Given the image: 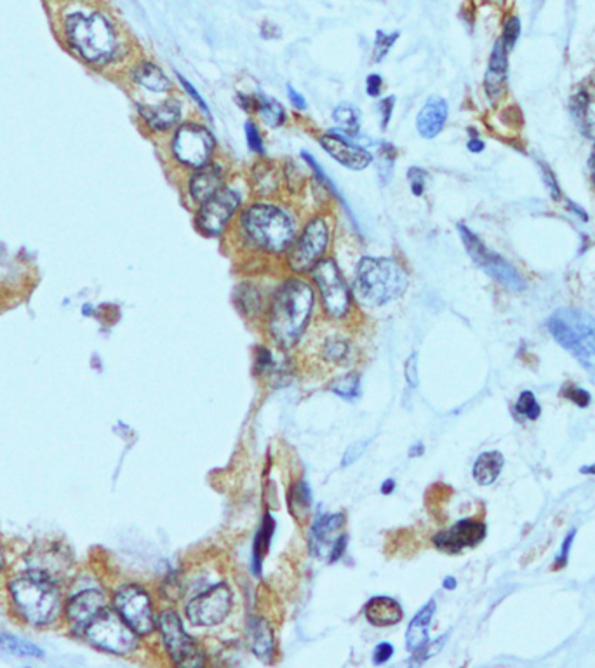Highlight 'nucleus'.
Wrapping results in <instances>:
<instances>
[{"label": "nucleus", "instance_id": "f257e3e1", "mask_svg": "<svg viewBox=\"0 0 595 668\" xmlns=\"http://www.w3.org/2000/svg\"><path fill=\"white\" fill-rule=\"evenodd\" d=\"M299 227L296 211L276 199H255L244 204L228 237L253 256L284 258Z\"/></svg>", "mask_w": 595, "mask_h": 668}, {"label": "nucleus", "instance_id": "f03ea898", "mask_svg": "<svg viewBox=\"0 0 595 668\" xmlns=\"http://www.w3.org/2000/svg\"><path fill=\"white\" fill-rule=\"evenodd\" d=\"M315 308V289L303 275L291 273L273 289L265 312L266 333L280 348H293Z\"/></svg>", "mask_w": 595, "mask_h": 668}, {"label": "nucleus", "instance_id": "7ed1b4c3", "mask_svg": "<svg viewBox=\"0 0 595 668\" xmlns=\"http://www.w3.org/2000/svg\"><path fill=\"white\" fill-rule=\"evenodd\" d=\"M409 287V273L396 258L364 256L354 273V300L364 308H382L399 300Z\"/></svg>", "mask_w": 595, "mask_h": 668}, {"label": "nucleus", "instance_id": "20e7f679", "mask_svg": "<svg viewBox=\"0 0 595 668\" xmlns=\"http://www.w3.org/2000/svg\"><path fill=\"white\" fill-rule=\"evenodd\" d=\"M65 33L77 54L93 65H108L121 52L115 28L100 13H73L65 21Z\"/></svg>", "mask_w": 595, "mask_h": 668}, {"label": "nucleus", "instance_id": "39448f33", "mask_svg": "<svg viewBox=\"0 0 595 668\" xmlns=\"http://www.w3.org/2000/svg\"><path fill=\"white\" fill-rule=\"evenodd\" d=\"M334 237V223L329 209L310 214L299 227L293 244L284 255V265L291 273L306 275L313 266L326 258Z\"/></svg>", "mask_w": 595, "mask_h": 668}, {"label": "nucleus", "instance_id": "423d86ee", "mask_svg": "<svg viewBox=\"0 0 595 668\" xmlns=\"http://www.w3.org/2000/svg\"><path fill=\"white\" fill-rule=\"evenodd\" d=\"M10 593L17 613L31 625L51 623L59 609V592L54 579L37 571H28L10 582Z\"/></svg>", "mask_w": 595, "mask_h": 668}, {"label": "nucleus", "instance_id": "0eeeda50", "mask_svg": "<svg viewBox=\"0 0 595 668\" xmlns=\"http://www.w3.org/2000/svg\"><path fill=\"white\" fill-rule=\"evenodd\" d=\"M547 328L552 337L578 358L582 365L592 369L595 364V319L578 308H559L548 319Z\"/></svg>", "mask_w": 595, "mask_h": 668}, {"label": "nucleus", "instance_id": "6e6552de", "mask_svg": "<svg viewBox=\"0 0 595 668\" xmlns=\"http://www.w3.org/2000/svg\"><path fill=\"white\" fill-rule=\"evenodd\" d=\"M216 153V138L209 126L199 121H183L169 136V155L172 162L185 171L199 169Z\"/></svg>", "mask_w": 595, "mask_h": 668}, {"label": "nucleus", "instance_id": "1a4fd4ad", "mask_svg": "<svg viewBox=\"0 0 595 668\" xmlns=\"http://www.w3.org/2000/svg\"><path fill=\"white\" fill-rule=\"evenodd\" d=\"M246 200L239 186L227 183L220 192L200 204L193 216L197 231L207 238L225 237L237 220Z\"/></svg>", "mask_w": 595, "mask_h": 668}, {"label": "nucleus", "instance_id": "9d476101", "mask_svg": "<svg viewBox=\"0 0 595 668\" xmlns=\"http://www.w3.org/2000/svg\"><path fill=\"white\" fill-rule=\"evenodd\" d=\"M312 282L319 291L324 314L333 321H343L354 307V294L341 273L336 259L326 256L310 272Z\"/></svg>", "mask_w": 595, "mask_h": 668}, {"label": "nucleus", "instance_id": "9b49d317", "mask_svg": "<svg viewBox=\"0 0 595 668\" xmlns=\"http://www.w3.org/2000/svg\"><path fill=\"white\" fill-rule=\"evenodd\" d=\"M458 234H460L461 242H463L472 261H474L482 272H485L491 279H495L496 282H499L502 286H505L506 289L513 291V293H520V291L526 289V282H524V279L520 277V273L517 272L506 259H503L502 256L492 252L467 225L458 223Z\"/></svg>", "mask_w": 595, "mask_h": 668}, {"label": "nucleus", "instance_id": "f8f14e48", "mask_svg": "<svg viewBox=\"0 0 595 668\" xmlns=\"http://www.w3.org/2000/svg\"><path fill=\"white\" fill-rule=\"evenodd\" d=\"M91 644L114 655H129L138 646L136 632L119 613L103 609L86 628Z\"/></svg>", "mask_w": 595, "mask_h": 668}, {"label": "nucleus", "instance_id": "ddd939ff", "mask_svg": "<svg viewBox=\"0 0 595 668\" xmlns=\"http://www.w3.org/2000/svg\"><path fill=\"white\" fill-rule=\"evenodd\" d=\"M157 625L172 663H176L178 667L190 668L204 665L202 651L197 648V644L192 641V637L186 634L181 620H179V616L174 611H164V613L158 616Z\"/></svg>", "mask_w": 595, "mask_h": 668}, {"label": "nucleus", "instance_id": "4468645a", "mask_svg": "<svg viewBox=\"0 0 595 668\" xmlns=\"http://www.w3.org/2000/svg\"><path fill=\"white\" fill-rule=\"evenodd\" d=\"M232 607V592L225 583L214 585L186 604V616L195 627H214L225 621Z\"/></svg>", "mask_w": 595, "mask_h": 668}, {"label": "nucleus", "instance_id": "2eb2a0df", "mask_svg": "<svg viewBox=\"0 0 595 668\" xmlns=\"http://www.w3.org/2000/svg\"><path fill=\"white\" fill-rule=\"evenodd\" d=\"M114 602L119 614L128 621L136 634L146 635L155 628L150 597L140 585H122L115 592Z\"/></svg>", "mask_w": 595, "mask_h": 668}, {"label": "nucleus", "instance_id": "dca6fc26", "mask_svg": "<svg viewBox=\"0 0 595 668\" xmlns=\"http://www.w3.org/2000/svg\"><path fill=\"white\" fill-rule=\"evenodd\" d=\"M345 517L341 513L319 515L310 531V552L319 559L338 561L347 547V534H341Z\"/></svg>", "mask_w": 595, "mask_h": 668}, {"label": "nucleus", "instance_id": "f3484780", "mask_svg": "<svg viewBox=\"0 0 595 668\" xmlns=\"http://www.w3.org/2000/svg\"><path fill=\"white\" fill-rule=\"evenodd\" d=\"M319 145L324 152L350 171H364L375 162V155L366 146L338 129H329L319 136Z\"/></svg>", "mask_w": 595, "mask_h": 668}, {"label": "nucleus", "instance_id": "a211bd4d", "mask_svg": "<svg viewBox=\"0 0 595 668\" xmlns=\"http://www.w3.org/2000/svg\"><path fill=\"white\" fill-rule=\"evenodd\" d=\"M227 174V166L218 160H211L206 166L190 171L185 185L186 197L190 199V202L199 207L200 204L211 199L228 183Z\"/></svg>", "mask_w": 595, "mask_h": 668}, {"label": "nucleus", "instance_id": "6ab92c4d", "mask_svg": "<svg viewBox=\"0 0 595 668\" xmlns=\"http://www.w3.org/2000/svg\"><path fill=\"white\" fill-rule=\"evenodd\" d=\"M138 114L143 119L146 128L155 135H167L172 132L185 119H183V101L178 96H167L160 101L150 105H138Z\"/></svg>", "mask_w": 595, "mask_h": 668}, {"label": "nucleus", "instance_id": "aec40b11", "mask_svg": "<svg viewBox=\"0 0 595 668\" xmlns=\"http://www.w3.org/2000/svg\"><path fill=\"white\" fill-rule=\"evenodd\" d=\"M488 534L485 524L474 519H463L449 529L434 536V545L446 554H460L465 548L477 547Z\"/></svg>", "mask_w": 595, "mask_h": 668}, {"label": "nucleus", "instance_id": "412c9836", "mask_svg": "<svg viewBox=\"0 0 595 668\" xmlns=\"http://www.w3.org/2000/svg\"><path fill=\"white\" fill-rule=\"evenodd\" d=\"M248 185L249 192L255 199H277L284 192L283 166H279L276 160L259 157L249 169Z\"/></svg>", "mask_w": 595, "mask_h": 668}, {"label": "nucleus", "instance_id": "4be33fe9", "mask_svg": "<svg viewBox=\"0 0 595 668\" xmlns=\"http://www.w3.org/2000/svg\"><path fill=\"white\" fill-rule=\"evenodd\" d=\"M131 84L138 89L136 101L146 100L149 96H171L174 91V84L165 75L164 70L146 59H142L133 66Z\"/></svg>", "mask_w": 595, "mask_h": 668}, {"label": "nucleus", "instance_id": "5701e85b", "mask_svg": "<svg viewBox=\"0 0 595 668\" xmlns=\"http://www.w3.org/2000/svg\"><path fill=\"white\" fill-rule=\"evenodd\" d=\"M569 110L580 131L595 139V72L587 77L569 100Z\"/></svg>", "mask_w": 595, "mask_h": 668}, {"label": "nucleus", "instance_id": "b1692460", "mask_svg": "<svg viewBox=\"0 0 595 668\" xmlns=\"http://www.w3.org/2000/svg\"><path fill=\"white\" fill-rule=\"evenodd\" d=\"M105 609V595L98 590H86L72 597L66 606V620L75 634H86L91 621Z\"/></svg>", "mask_w": 595, "mask_h": 668}, {"label": "nucleus", "instance_id": "393cba45", "mask_svg": "<svg viewBox=\"0 0 595 668\" xmlns=\"http://www.w3.org/2000/svg\"><path fill=\"white\" fill-rule=\"evenodd\" d=\"M509 51L510 49L503 44L502 38L492 47L489 66L484 77V89L491 101H496L505 93L506 75H509Z\"/></svg>", "mask_w": 595, "mask_h": 668}, {"label": "nucleus", "instance_id": "a878e982", "mask_svg": "<svg viewBox=\"0 0 595 668\" xmlns=\"http://www.w3.org/2000/svg\"><path fill=\"white\" fill-rule=\"evenodd\" d=\"M449 115L447 101L441 96H430L416 115V131L421 138L434 139L444 129Z\"/></svg>", "mask_w": 595, "mask_h": 668}, {"label": "nucleus", "instance_id": "bb28decb", "mask_svg": "<svg viewBox=\"0 0 595 668\" xmlns=\"http://www.w3.org/2000/svg\"><path fill=\"white\" fill-rule=\"evenodd\" d=\"M364 614L372 627H392L402 620V607L392 597H372L364 607Z\"/></svg>", "mask_w": 595, "mask_h": 668}, {"label": "nucleus", "instance_id": "cd10ccee", "mask_svg": "<svg viewBox=\"0 0 595 668\" xmlns=\"http://www.w3.org/2000/svg\"><path fill=\"white\" fill-rule=\"evenodd\" d=\"M235 305L239 307L242 315L248 319H259L265 315L269 303L265 301L262 289L258 284L251 282V280H244L235 289Z\"/></svg>", "mask_w": 595, "mask_h": 668}, {"label": "nucleus", "instance_id": "c85d7f7f", "mask_svg": "<svg viewBox=\"0 0 595 668\" xmlns=\"http://www.w3.org/2000/svg\"><path fill=\"white\" fill-rule=\"evenodd\" d=\"M435 606L434 600H428L423 607L416 613V616L411 620L409 627L406 630V648L409 649L411 653H416L418 649L423 648L425 644L428 642V627H430V621L434 618Z\"/></svg>", "mask_w": 595, "mask_h": 668}, {"label": "nucleus", "instance_id": "c756f323", "mask_svg": "<svg viewBox=\"0 0 595 668\" xmlns=\"http://www.w3.org/2000/svg\"><path fill=\"white\" fill-rule=\"evenodd\" d=\"M248 641L253 653L263 662H269L276 651V642L270 625L263 618L253 616L248 623Z\"/></svg>", "mask_w": 595, "mask_h": 668}, {"label": "nucleus", "instance_id": "7c9ffc66", "mask_svg": "<svg viewBox=\"0 0 595 668\" xmlns=\"http://www.w3.org/2000/svg\"><path fill=\"white\" fill-rule=\"evenodd\" d=\"M354 351L355 348L354 344L350 343V340L340 333L327 334V336L324 337L322 344H320V354H322L324 360L336 365L352 364V360H354Z\"/></svg>", "mask_w": 595, "mask_h": 668}, {"label": "nucleus", "instance_id": "2f4dec72", "mask_svg": "<svg viewBox=\"0 0 595 668\" xmlns=\"http://www.w3.org/2000/svg\"><path fill=\"white\" fill-rule=\"evenodd\" d=\"M503 465H505V458L499 451H488L479 455L475 460L474 469H472V476L479 486H491L496 483V479L502 473Z\"/></svg>", "mask_w": 595, "mask_h": 668}, {"label": "nucleus", "instance_id": "473e14b6", "mask_svg": "<svg viewBox=\"0 0 595 668\" xmlns=\"http://www.w3.org/2000/svg\"><path fill=\"white\" fill-rule=\"evenodd\" d=\"M255 115H258L259 121L270 129H279L287 122V110L284 108V105L276 98L266 96L263 93H256Z\"/></svg>", "mask_w": 595, "mask_h": 668}, {"label": "nucleus", "instance_id": "72a5a7b5", "mask_svg": "<svg viewBox=\"0 0 595 668\" xmlns=\"http://www.w3.org/2000/svg\"><path fill=\"white\" fill-rule=\"evenodd\" d=\"M333 122L336 124L338 131L350 138H357L362 126V114L359 107L352 103H340L333 108Z\"/></svg>", "mask_w": 595, "mask_h": 668}, {"label": "nucleus", "instance_id": "f704fd0d", "mask_svg": "<svg viewBox=\"0 0 595 668\" xmlns=\"http://www.w3.org/2000/svg\"><path fill=\"white\" fill-rule=\"evenodd\" d=\"M283 174H284V190L289 195L299 197L306 185H310V178L306 174V167L301 166L298 160L286 159L283 162Z\"/></svg>", "mask_w": 595, "mask_h": 668}, {"label": "nucleus", "instance_id": "c9c22d12", "mask_svg": "<svg viewBox=\"0 0 595 668\" xmlns=\"http://www.w3.org/2000/svg\"><path fill=\"white\" fill-rule=\"evenodd\" d=\"M299 155H301V160H303V162L306 164V167H308L310 174H312L313 178H317V179H319L320 183H324V185H326V186H329V188L333 190V193H334V199H336V202H340V206L343 207V209H345V213H347L348 216H350L352 220L355 221L354 214H352V211H350V207H348V204L345 202V199H343V195H341V192H340V190H338V186L334 185V181H333V179L329 178V174H327V172L324 171L322 166H320V164L317 162V159H315V157H313L312 153H308V152H306V150H301V153H299Z\"/></svg>", "mask_w": 595, "mask_h": 668}, {"label": "nucleus", "instance_id": "e433bc0d", "mask_svg": "<svg viewBox=\"0 0 595 668\" xmlns=\"http://www.w3.org/2000/svg\"><path fill=\"white\" fill-rule=\"evenodd\" d=\"M376 149H378V159H376V172H378V179L379 185H389V181L392 179L393 174V166H396L397 160V149L389 142H378L376 143Z\"/></svg>", "mask_w": 595, "mask_h": 668}, {"label": "nucleus", "instance_id": "4c0bfd02", "mask_svg": "<svg viewBox=\"0 0 595 668\" xmlns=\"http://www.w3.org/2000/svg\"><path fill=\"white\" fill-rule=\"evenodd\" d=\"M272 534H273V519L270 515H266L265 520H263L262 527H259L258 534H256L255 548H253V569H255L256 575H259V571H262L263 559H265L266 552H269L270 548Z\"/></svg>", "mask_w": 595, "mask_h": 668}, {"label": "nucleus", "instance_id": "58836bf2", "mask_svg": "<svg viewBox=\"0 0 595 668\" xmlns=\"http://www.w3.org/2000/svg\"><path fill=\"white\" fill-rule=\"evenodd\" d=\"M310 508H312V496L306 483H298L289 493V510L294 519L305 520L308 519Z\"/></svg>", "mask_w": 595, "mask_h": 668}, {"label": "nucleus", "instance_id": "ea45409f", "mask_svg": "<svg viewBox=\"0 0 595 668\" xmlns=\"http://www.w3.org/2000/svg\"><path fill=\"white\" fill-rule=\"evenodd\" d=\"M513 414L517 420H538L541 414V406L538 402L536 395L531 390H524L519 395L517 402L513 404Z\"/></svg>", "mask_w": 595, "mask_h": 668}, {"label": "nucleus", "instance_id": "a19ab883", "mask_svg": "<svg viewBox=\"0 0 595 668\" xmlns=\"http://www.w3.org/2000/svg\"><path fill=\"white\" fill-rule=\"evenodd\" d=\"M329 390L345 400H354L361 395V378L357 374H347L334 379Z\"/></svg>", "mask_w": 595, "mask_h": 668}, {"label": "nucleus", "instance_id": "79ce46f5", "mask_svg": "<svg viewBox=\"0 0 595 668\" xmlns=\"http://www.w3.org/2000/svg\"><path fill=\"white\" fill-rule=\"evenodd\" d=\"M0 648L20 656H33V658L42 656L40 648L33 646L31 642L21 641V639L14 637V635H9V634H0Z\"/></svg>", "mask_w": 595, "mask_h": 668}, {"label": "nucleus", "instance_id": "37998d69", "mask_svg": "<svg viewBox=\"0 0 595 668\" xmlns=\"http://www.w3.org/2000/svg\"><path fill=\"white\" fill-rule=\"evenodd\" d=\"M244 135H246L248 149L251 150L256 157H266L265 139H263L262 129H259V126L256 124V121H253V119H248V121H246Z\"/></svg>", "mask_w": 595, "mask_h": 668}, {"label": "nucleus", "instance_id": "c03bdc74", "mask_svg": "<svg viewBox=\"0 0 595 668\" xmlns=\"http://www.w3.org/2000/svg\"><path fill=\"white\" fill-rule=\"evenodd\" d=\"M176 79H178L179 86H181V89L185 91L186 96H188L190 100H192L193 103L197 105V108H199V110H200V114H202L204 117H206L209 122L213 121V114H211L209 105L206 103V100H204V98H202V94H200L199 91H197V87L193 86V84L190 82V80L186 79V77H183L179 72H176Z\"/></svg>", "mask_w": 595, "mask_h": 668}, {"label": "nucleus", "instance_id": "a18cd8bd", "mask_svg": "<svg viewBox=\"0 0 595 668\" xmlns=\"http://www.w3.org/2000/svg\"><path fill=\"white\" fill-rule=\"evenodd\" d=\"M399 31H392V33H386V31L378 30L376 31V38H375V51H372V56H375V63L383 61L386 58V54L390 52V49L396 45L397 38H399Z\"/></svg>", "mask_w": 595, "mask_h": 668}, {"label": "nucleus", "instance_id": "49530a36", "mask_svg": "<svg viewBox=\"0 0 595 668\" xmlns=\"http://www.w3.org/2000/svg\"><path fill=\"white\" fill-rule=\"evenodd\" d=\"M407 183H409V190L414 197H423L427 192L428 183V172L423 167L411 166L406 172Z\"/></svg>", "mask_w": 595, "mask_h": 668}, {"label": "nucleus", "instance_id": "de8ad7c7", "mask_svg": "<svg viewBox=\"0 0 595 668\" xmlns=\"http://www.w3.org/2000/svg\"><path fill=\"white\" fill-rule=\"evenodd\" d=\"M575 538H576V529H571L568 534H566L564 541H562L561 545V550H559V554L555 555V561L554 564H552V571H559V569H564L566 565H568L569 554H571Z\"/></svg>", "mask_w": 595, "mask_h": 668}, {"label": "nucleus", "instance_id": "09e8293b", "mask_svg": "<svg viewBox=\"0 0 595 668\" xmlns=\"http://www.w3.org/2000/svg\"><path fill=\"white\" fill-rule=\"evenodd\" d=\"M562 397L571 400V402L576 404L578 407H589L590 400H592V397H590V393L587 392V390L575 385H566L564 388H562Z\"/></svg>", "mask_w": 595, "mask_h": 668}, {"label": "nucleus", "instance_id": "8fccbe9b", "mask_svg": "<svg viewBox=\"0 0 595 668\" xmlns=\"http://www.w3.org/2000/svg\"><path fill=\"white\" fill-rule=\"evenodd\" d=\"M447 637H449V634H444V635H442V637H439L437 641H434V642L428 641L427 644L423 646V648L418 649V651L414 653V662H416V663H423V662H427L428 658H432V656H434V655H437V653L441 651L442 646L446 644V639H447Z\"/></svg>", "mask_w": 595, "mask_h": 668}, {"label": "nucleus", "instance_id": "3c124183", "mask_svg": "<svg viewBox=\"0 0 595 668\" xmlns=\"http://www.w3.org/2000/svg\"><path fill=\"white\" fill-rule=\"evenodd\" d=\"M396 103H397L396 96H386V98H382V100L378 101L379 122H382V129L389 128L390 121H392V117H393V110H396Z\"/></svg>", "mask_w": 595, "mask_h": 668}, {"label": "nucleus", "instance_id": "603ef678", "mask_svg": "<svg viewBox=\"0 0 595 668\" xmlns=\"http://www.w3.org/2000/svg\"><path fill=\"white\" fill-rule=\"evenodd\" d=\"M519 35H520L519 17H515V16L509 17V21L505 23V30H503V35H502L503 44H505L509 49H512L513 45H515Z\"/></svg>", "mask_w": 595, "mask_h": 668}, {"label": "nucleus", "instance_id": "864d4df0", "mask_svg": "<svg viewBox=\"0 0 595 668\" xmlns=\"http://www.w3.org/2000/svg\"><path fill=\"white\" fill-rule=\"evenodd\" d=\"M369 442H371V439H362V441H359V442H355V444L348 446V449L345 451V455H343V462H341V465L348 466V465H352V463L357 462V460L361 458V456L366 453Z\"/></svg>", "mask_w": 595, "mask_h": 668}, {"label": "nucleus", "instance_id": "5fc2aeb1", "mask_svg": "<svg viewBox=\"0 0 595 668\" xmlns=\"http://www.w3.org/2000/svg\"><path fill=\"white\" fill-rule=\"evenodd\" d=\"M404 376H406V381L411 388H416L418 386V351H413L409 355V358L406 360V365H404Z\"/></svg>", "mask_w": 595, "mask_h": 668}, {"label": "nucleus", "instance_id": "6e6d98bb", "mask_svg": "<svg viewBox=\"0 0 595 668\" xmlns=\"http://www.w3.org/2000/svg\"><path fill=\"white\" fill-rule=\"evenodd\" d=\"M393 655V646L389 644V642H382L375 648L372 651V663L375 665H383V663L389 662Z\"/></svg>", "mask_w": 595, "mask_h": 668}, {"label": "nucleus", "instance_id": "4d7b16f0", "mask_svg": "<svg viewBox=\"0 0 595 668\" xmlns=\"http://www.w3.org/2000/svg\"><path fill=\"white\" fill-rule=\"evenodd\" d=\"M383 91V77L378 73H371L366 79V93L369 98H379Z\"/></svg>", "mask_w": 595, "mask_h": 668}, {"label": "nucleus", "instance_id": "13d9d810", "mask_svg": "<svg viewBox=\"0 0 595 668\" xmlns=\"http://www.w3.org/2000/svg\"><path fill=\"white\" fill-rule=\"evenodd\" d=\"M286 89H287V100H289V103L293 105L294 110H296V112H306V110H308V103H306V98L303 96V94L299 93V91L294 89V87L291 86V84H287Z\"/></svg>", "mask_w": 595, "mask_h": 668}, {"label": "nucleus", "instance_id": "bf43d9fd", "mask_svg": "<svg viewBox=\"0 0 595 668\" xmlns=\"http://www.w3.org/2000/svg\"><path fill=\"white\" fill-rule=\"evenodd\" d=\"M235 100H237L239 107H241L242 110L246 112V114L255 115V112H256V93L255 94L237 93V98H235Z\"/></svg>", "mask_w": 595, "mask_h": 668}, {"label": "nucleus", "instance_id": "052dcab7", "mask_svg": "<svg viewBox=\"0 0 595 668\" xmlns=\"http://www.w3.org/2000/svg\"><path fill=\"white\" fill-rule=\"evenodd\" d=\"M484 142L481 138H470L467 143V149L470 150L472 153H481L484 150Z\"/></svg>", "mask_w": 595, "mask_h": 668}, {"label": "nucleus", "instance_id": "680f3d73", "mask_svg": "<svg viewBox=\"0 0 595 668\" xmlns=\"http://www.w3.org/2000/svg\"><path fill=\"white\" fill-rule=\"evenodd\" d=\"M423 453H425L423 444H420V442H418V444H414L413 448L409 449V458H418V456H421Z\"/></svg>", "mask_w": 595, "mask_h": 668}, {"label": "nucleus", "instance_id": "e2e57ef3", "mask_svg": "<svg viewBox=\"0 0 595 668\" xmlns=\"http://www.w3.org/2000/svg\"><path fill=\"white\" fill-rule=\"evenodd\" d=\"M393 489H396V480L386 479L385 483L382 484V493H383V494H390Z\"/></svg>", "mask_w": 595, "mask_h": 668}, {"label": "nucleus", "instance_id": "0e129e2a", "mask_svg": "<svg viewBox=\"0 0 595 668\" xmlns=\"http://www.w3.org/2000/svg\"><path fill=\"white\" fill-rule=\"evenodd\" d=\"M589 167H590V176H592V181L595 186V145L592 149V153H590V160H589Z\"/></svg>", "mask_w": 595, "mask_h": 668}, {"label": "nucleus", "instance_id": "69168bd1", "mask_svg": "<svg viewBox=\"0 0 595 668\" xmlns=\"http://www.w3.org/2000/svg\"><path fill=\"white\" fill-rule=\"evenodd\" d=\"M442 585H444L446 590H454V589H456V579H454L453 576H447Z\"/></svg>", "mask_w": 595, "mask_h": 668}, {"label": "nucleus", "instance_id": "338daca9", "mask_svg": "<svg viewBox=\"0 0 595 668\" xmlns=\"http://www.w3.org/2000/svg\"><path fill=\"white\" fill-rule=\"evenodd\" d=\"M580 473H585V476H595V463L592 465H587L580 469Z\"/></svg>", "mask_w": 595, "mask_h": 668}, {"label": "nucleus", "instance_id": "774afa93", "mask_svg": "<svg viewBox=\"0 0 595 668\" xmlns=\"http://www.w3.org/2000/svg\"><path fill=\"white\" fill-rule=\"evenodd\" d=\"M2 564H3V557H2V550H0V569H2Z\"/></svg>", "mask_w": 595, "mask_h": 668}]
</instances>
